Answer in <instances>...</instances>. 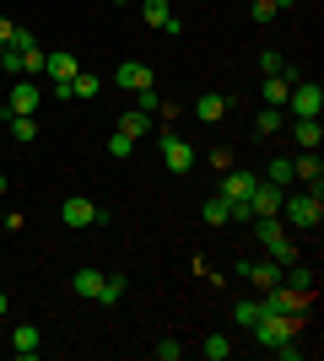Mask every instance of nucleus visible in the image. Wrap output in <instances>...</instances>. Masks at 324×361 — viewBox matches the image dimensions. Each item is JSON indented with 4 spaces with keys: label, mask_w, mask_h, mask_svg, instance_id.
Segmentation results:
<instances>
[{
    "label": "nucleus",
    "mask_w": 324,
    "mask_h": 361,
    "mask_svg": "<svg viewBox=\"0 0 324 361\" xmlns=\"http://www.w3.org/2000/svg\"><path fill=\"white\" fill-rule=\"evenodd\" d=\"M308 302H313V291H297V286H270V291H265V307H276V313H292V318L308 313Z\"/></svg>",
    "instance_id": "obj_4"
},
{
    "label": "nucleus",
    "mask_w": 324,
    "mask_h": 361,
    "mask_svg": "<svg viewBox=\"0 0 324 361\" xmlns=\"http://www.w3.org/2000/svg\"><path fill=\"white\" fill-rule=\"evenodd\" d=\"M60 221H65V226H97V221H103V211H97L87 195H71V200L60 205Z\"/></svg>",
    "instance_id": "obj_6"
},
{
    "label": "nucleus",
    "mask_w": 324,
    "mask_h": 361,
    "mask_svg": "<svg viewBox=\"0 0 324 361\" xmlns=\"http://www.w3.org/2000/svg\"><path fill=\"white\" fill-rule=\"evenodd\" d=\"M287 92H292L287 75H265V108H287Z\"/></svg>",
    "instance_id": "obj_18"
},
{
    "label": "nucleus",
    "mask_w": 324,
    "mask_h": 361,
    "mask_svg": "<svg viewBox=\"0 0 324 361\" xmlns=\"http://www.w3.org/2000/svg\"><path fill=\"white\" fill-rule=\"evenodd\" d=\"M140 11H146V22H152V27H168V0H146V6H140Z\"/></svg>",
    "instance_id": "obj_23"
},
{
    "label": "nucleus",
    "mask_w": 324,
    "mask_h": 361,
    "mask_svg": "<svg viewBox=\"0 0 324 361\" xmlns=\"http://www.w3.org/2000/svg\"><path fill=\"white\" fill-rule=\"evenodd\" d=\"M114 81H119L124 92H146V87H157V75H152V65H140V60H124L119 71H114Z\"/></svg>",
    "instance_id": "obj_8"
},
{
    "label": "nucleus",
    "mask_w": 324,
    "mask_h": 361,
    "mask_svg": "<svg viewBox=\"0 0 324 361\" xmlns=\"http://www.w3.org/2000/svg\"><path fill=\"white\" fill-rule=\"evenodd\" d=\"M292 135H297V146H303V151H319L324 130H319V119H292Z\"/></svg>",
    "instance_id": "obj_16"
},
{
    "label": "nucleus",
    "mask_w": 324,
    "mask_h": 361,
    "mask_svg": "<svg viewBox=\"0 0 324 361\" xmlns=\"http://www.w3.org/2000/svg\"><path fill=\"white\" fill-rule=\"evenodd\" d=\"M152 356H157V361H179V356H184V345H179V340H157Z\"/></svg>",
    "instance_id": "obj_30"
},
{
    "label": "nucleus",
    "mask_w": 324,
    "mask_h": 361,
    "mask_svg": "<svg viewBox=\"0 0 324 361\" xmlns=\"http://www.w3.org/2000/svg\"><path fill=\"white\" fill-rule=\"evenodd\" d=\"M265 183H276V189H287L292 183V162H270V178Z\"/></svg>",
    "instance_id": "obj_31"
},
{
    "label": "nucleus",
    "mask_w": 324,
    "mask_h": 361,
    "mask_svg": "<svg viewBox=\"0 0 324 361\" xmlns=\"http://www.w3.org/2000/svg\"><path fill=\"white\" fill-rule=\"evenodd\" d=\"M254 318H260V302H238V324H244V329L254 324Z\"/></svg>",
    "instance_id": "obj_33"
},
{
    "label": "nucleus",
    "mask_w": 324,
    "mask_h": 361,
    "mask_svg": "<svg viewBox=\"0 0 324 361\" xmlns=\"http://www.w3.org/2000/svg\"><path fill=\"white\" fill-rule=\"evenodd\" d=\"M281 211L292 216V226H319L324 221V200L319 195H287V200H281Z\"/></svg>",
    "instance_id": "obj_3"
},
{
    "label": "nucleus",
    "mask_w": 324,
    "mask_h": 361,
    "mask_svg": "<svg viewBox=\"0 0 324 361\" xmlns=\"http://www.w3.org/2000/svg\"><path fill=\"white\" fill-rule=\"evenodd\" d=\"M6 119H11L16 140H38V119H32V114H6Z\"/></svg>",
    "instance_id": "obj_21"
},
{
    "label": "nucleus",
    "mask_w": 324,
    "mask_h": 361,
    "mask_svg": "<svg viewBox=\"0 0 324 361\" xmlns=\"http://www.w3.org/2000/svg\"><path fill=\"white\" fill-rule=\"evenodd\" d=\"M254 130H260V135H281V130H287V108H265L260 119H254Z\"/></svg>",
    "instance_id": "obj_19"
},
{
    "label": "nucleus",
    "mask_w": 324,
    "mask_h": 361,
    "mask_svg": "<svg viewBox=\"0 0 324 361\" xmlns=\"http://www.w3.org/2000/svg\"><path fill=\"white\" fill-rule=\"evenodd\" d=\"M124 286H130L124 275H108V281H103V297H97V302H103V307H114V302L124 297Z\"/></svg>",
    "instance_id": "obj_22"
},
{
    "label": "nucleus",
    "mask_w": 324,
    "mask_h": 361,
    "mask_svg": "<svg viewBox=\"0 0 324 361\" xmlns=\"http://www.w3.org/2000/svg\"><path fill=\"white\" fill-rule=\"evenodd\" d=\"M44 71V49L32 44V49H22V75H38Z\"/></svg>",
    "instance_id": "obj_26"
},
{
    "label": "nucleus",
    "mask_w": 324,
    "mask_h": 361,
    "mask_svg": "<svg viewBox=\"0 0 324 361\" xmlns=\"http://www.w3.org/2000/svg\"><path fill=\"white\" fill-rule=\"evenodd\" d=\"M32 44H38V38H32L28 27H16V32H11V49H32Z\"/></svg>",
    "instance_id": "obj_34"
},
{
    "label": "nucleus",
    "mask_w": 324,
    "mask_h": 361,
    "mask_svg": "<svg viewBox=\"0 0 324 361\" xmlns=\"http://www.w3.org/2000/svg\"><path fill=\"white\" fill-rule=\"evenodd\" d=\"M195 119H205V124L227 119V97H222V92H200V97H195Z\"/></svg>",
    "instance_id": "obj_12"
},
{
    "label": "nucleus",
    "mask_w": 324,
    "mask_h": 361,
    "mask_svg": "<svg viewBox=\"0 0 324 361\" xmlns=\"http://www.w3.org/2000/svg\"><path fill=\"white\" fill-rule=\"evenodd\" d=\"M244 275L254 281V286H265V291L281 286V264H276V259H270V264H244Z\"/></svg>",
    "instance_id": "obj_17"
},
{
    "label": "nucleus",
    "mask_w": 324,
    "mask_h": 361,
    "mask_svg": "<svg viewBox=\"0 0 324 361\" xmlns=\"http://www.w3.org/2000/svg\"><path fill=\"white\" fill-rule=\"evenodd\" d=\"M11 350H16L22 361H32L38 350H44V334L32 329V324H16V329H11Z\"/></svg>",
    "instance_id": "obj_10"
},
{
    "label": "nucleus",
    "mask_w": 324,
    "mask_h": 361,
    "mask_svg": "<svg viewBox=\"0 0 324 361\" xmlns=\"http://www.w3.org/2000/svg\"><path fill=\"white\" fill-rule=\"evenodd\" d=\"M119 130H124L130 140H140L146 130H152V114H140V108H136V114H124V119H119Z\"/></svg>",
    "instance_id": "obj_20"
},
{
    "label": "nucleus",
    "mask_w": 324,
    "mask_h": 361,
    "mask_svg": "<svg viewBox=\"0 0 324 361\" xmlns=\"http://www.w3.org/2000/svg\"><path fill=\"white\" fill-rule=\"evenodd\" d=\"M260 71L265 75H287V60H281L276 49H265V54H260Z\"/></svg>",
    "instance_id": "obj_29"
},
{
    "label": "nucleus",
    "mask_w": 324,
    "mask_h": 361,
    "mask_svg": "<svg viewBox=\"0 0 324 361\" xmlns=\"http://www.w3.org/2000/svg\"><path fill=\"white\" fill-rule=\"evenodd\" d=\"M6 307H11V297H6V291H0V318H6Z\"/></svg>",
    "instance_id": "obj_36"
},
{
    "label": "nucleus",
    "mask_w": 324,
    "mask_h": 361,
    "mask_svg": "<svg viewBox=\"0 0 324 361\" xmlns=\"http://www.w3.org/2000/svg\"><path fill=\"white\" fill-rule=\"evenodd\" d=\"M44 71H49V81H76V54H65V49H54V54H44Z\"/></svg>",
    "instance_id": "obj_11"
},
{
    "label": "nucleus",
    "mask_w": 324,
    "mask_h": 361,
    "mask_svg": "<svg viewBox=\"0 0 324 361\" xmlns=\"http://www.w3.org/2000/svg\"><path fill=\"white\" fill-rule=\"evenodd\" d=\"M254 232H260V243H265V248H270V259H276L281 270H287V264H292V259H297L292 238L281 232V221H276V216H254Z\"/></svg>",
    "instance_id": "obj_1"
},
{
    "label": "nucleus",
    "mask_w": 324,
    "mask_h": 361,
    "mask_svg": "<svg viewBox=\"0 0 324 361\" xmlns=\"http://www.w3.org/2000/svg\"><path fill=\"white\" fill-rule=\"evenodd\" d=\"M0 119H6V108H0Z\"/></svg>",
    "instance_id": "obj_39"
},
{
    "label": "nucleus",
    "mask_w": 324,
    "mask_h": 361,
    "mask_svg": "<svg viewBox=\"0 0 324 361\" xmlns=\"http://www.w3.org/2000/svg\"><path fill=\"white\" fill-rule=\"evenodd\" d=\"M0 195H6V173H0Z\"/></svg>",
    "instance_id": "obj_37"
},
{
    "label": "nucleus",
    "mask_w": 324,
    "mask_h": 361,
    "mask_svg": "<svg viewBox=\"0 0 324 361\" xmlns=\"http://www.w3.org/2000/svg\"><path fill=\"white\" fill-rule=\"evenodd\" d=\"M319 108H324V87H313V81H297L287 92V114L292 119H319Z\"/></svg>",
    "instance_id": "obj_2"
},
{
    "label": "nucleus",
    "mask_w": 324,
    "mask_h": 361,
    "mask_svg": "<svg viewBox=\"0 0 324 361\" xmlns=\"http://www.w3.org/2000/svg\"><path fill=\"white\" fill-rule=\"evenodd\" d=\"M162 162H168V173H189L195 167V146L184 135H162Z\"/></svg>",
    "instance_id": "obj_7"
},
{
    "label": "nucleus",
    "mask_w": 324,
    "mask_h": 361,
    "mask_svg": "<svg viewBox=\"0 0 324 361\" xmlns=\"http://www.w3.org/2000/svg\"><path fill=\"white\" fill-rule=\"evenodd\" d=\"M71 97H97V75L76 71V81H71Z\"/></svg>",
    "instance_id": "obj_25"
},
{
    "label": "nucleus",
    "mask_w": 324,
    "mask_h": 361,
    "mask_svg": "<svg viewBox=\"0 0 324 361\" xmlns=\"http://www.w3.org/2000/svg\"><path fill=\"white\" fill-rule=\"evenodd\" d=\"M130 151H136V140L124 135V130H114V135H108V157H130Z\"/></svg>",
    "instance_id": "obj_27"
},
{
    "label": "nucleus",
    "mask_w": 324,
    "mask_h": 361,
    "mask_svg": "<svg viewBox=\"0 0 324 361\" xmlns=\"http://www.w3.org/2000/svg\"><path fill=\"white\" fill-rule=\"evenodd\" d=\"M254 183H260L254 173H232V167H227V173H222V200H248Z\"/></svg>",
    "instance_id": "obj_13"
},
{
    "label": "nucleus",
    "mask_w": 324,
    "mask_h": 361,
    "mask_svg": "<svg viewBox=\"0 0 324 361\" xmlns=\"http://www.w3.org/2000/svg\"><path fill=\"white\" fill-rule=\"evenodd\" d=\"M281 200H287V189H276V183H254V189H248V216H281Z\"/></svg>",
    "instance_id": "obj_5"
},
{
    "label": "nucleus",
    "mask_w": 324,
    "mask_h": 361,
    "mask_svg": "<svg viewBox=\"0 0 324 361\" xmlns=\"http://www.w3.org/2000/svg\"><path fill=\"white\" fill-rule=\"evenodd\" d=\"M292 178H303V183H308V195H319V189H324V162H319V151H303V157H297V162H292Z\"/></svg>",
    "instance_id": "obj_9"
},
{
    "label": "nucleus",
    "mask_w": 324,
    "mask_h": 361,
    "mask_svg": "<svg viewBox=\"0 0 324 361\" xmlns=\"http://www.w3.org/2000/svg\"><path fill=\"white\" fill-rule=\"evenodd\" d=\"M200 350H205V361H222V356H227L232 345H227V334H211V340H205Z\"/></svg>",
    "instance_id": "obj_28"
},
{
    "label": "nucleus",
    "mask_w": 324,
    "mask_h": 361,
    "mask_svg": "<svg viewBox=\"0 0 324 361\" xmlns=\"http://www.w3.org/2000/svg\"><path fill=\"white\" fill-rule=\"evenodd\" d=\"M103 281H108V275H97V270H76V281H71V286H76V297L97 302V297H103Z\"/></svg>",
    "instance_id": "obj_15"
},
{
    "label": "nucleus",
    "mask_w": 324,
    "mask_h": 361,
    "mask_svg": "<svg viewBox=\"0 0 324 361\" xmlns=\"http://www.w3.org/2000/svg\"><path fill=\"white\" fill-rule=\"evenodd\" d=\"M0 226H6V211H0Z\"/></svg>",
    "instance_id": "obj_38"
},
{
    "label": "nucleus",
    "mask_w": 324,
    "mask_h": 361,
    "mask_svg": "<svg viewBox=\"0 0 324 361\" xmlns=\"http://www.w3.org/2000/svg\"><path fill=\"white\" fill-rule=\"evenodd\" d=\"M205 221H211V226H227V221H232V216H227V200H222V195L205 200Z\"/></svg>",
    "instance_id": "obj_24"
},
{
    "label": "nucleus",
    "mask_w": 324,
    "mask_h": 361,
    "mask_svg": "<svg viewBox=\"0 0 324 361\" xmlns=\"http://www.w3.org/2000/svg\"><path fill=\"white\" fill-rule=\"evenodd\" d=\"M6 114H38V87L16 81V87H11V108H6Z\"/></svg>",
    "instance_id": "obj_14"
},
{
    "label": "nucleus",
    "mask_w": 324,
    "mask_h": 361,
    "mask_svg": "<svg viewBox=\"0 0 324 361\" xmlns=\"http://www.w3.org/2000/svg\"><path fill=\"white\" fill-rule=\"evenodd\" d=\"M140 97V114H157V108H162V97H157V87H146V92H136Z\"/></svg>",
    "instance_id": "obj_32"
},
{
    "label": "nucleus",
    "mask_w": 324,
    "mask_h": 361,
    "mask_svg": "<svg viewBox=\"0 0 324 361\" xmlns=\"http://www.w3.org/2000/svg\"><path fill=\"white\" fill-rule=\"evenodd\" d=\"M270 16H276V6H270V0H254V22H270Z\"/></svg>",
    "instance_id": "obj_35"
}]
</instances>
